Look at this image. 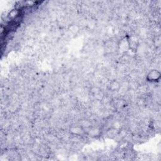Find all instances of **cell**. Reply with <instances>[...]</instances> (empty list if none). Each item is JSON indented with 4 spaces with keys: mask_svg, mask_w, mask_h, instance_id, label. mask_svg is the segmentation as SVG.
Masks as SVG:
<instances>
[{
    "mask_svg": "<svg viewBox=\"0 0 161 161\" xmlns=\"http://www.w3.org/2000/svg\"><path fill=\"white\" fill-rule=\"evenodd\" d=\"M160 78V73L157 70H151L147 76V80L149 82H156Z\"/></svg>",
    "mask_w": 161,
    "mask_h": 161,
    "instance_id": "obj_1",
    "label": "cell"
},
{
    "mask_svg": "<svg viewBox=\"0 0 161 161\" xmlns=\"http://www.w3.org/2000/svg\"><path fill=\"white\" fill-rule=\"evenodd\" d=\"M157 40V42H156V47H160V37H156V40Z\"/></svg>",
    "mask_w": 161,
    "mask_h": 161,
    "instance_id": "obj_6",
    "label": "cell"
},
{
    "mask_svg": "<svg viewBox=\"0 0 161 161\" xmlns=\"http://www.w3.org/2000/svg\"><path fill=\"white\" fill-rule=\"evenodd\" d=\"M69 131L71 134L76 136H81L85 134L84 128L80 125H73L70 127Z\"/></svg>",
    "mask_w": 161,
    "mask_h": 161,
    "instance_id": "obj_2",
    "label": "cell"
},
{
    "mask_svg": "<svg viewBox=\"0 0 161 161\" xmlns=\"http://www.w3.org/2000/svg\"><path fill=\"white\" fill-rule=\"evenodd\" d=\"M118 131L116 128H110L108 132H107V135H108L110 138H113V137H115L118 135Z\"/></svg>",
    "mask_w": 161,
    "mask_h": 161,
    "instance_id": "obj_5",
    "label": "cell"
},
{
    "mask_svg": "<svg viewBox=\"0 0 161 161\" xmlns=\"http://www.w3.org/2000/svg\"><path fill=\"white\" fill-rule=\"evenodd\" d=\"M120 88V85L119 84V82H118L117 81H114L110 82V85L109 86V89L111 91H119Z\"/></svg>",
    "mask_w": 161,
    "mask_h": 161,
    "instance_id": "obj_4",
    "label": "cell"
},
{
    "mask_svg": "<svg viewBox=\"0 0 161 161\" xmlns=\"http://www.w3.org/2000/svg\"><path fill=\"white\" fill-rule=\"evenodd\" d=\"M118 48L120 50V51L123 52L128 51V49L130 48L129 39L127 37H124L123 39H122L120 42V44H118Z\"/></svg>",
    "mask_w": 161,
    "mask_h": 161,
    "instance_id": "obj_3",
    "label": "cell"
}]
</instances>
